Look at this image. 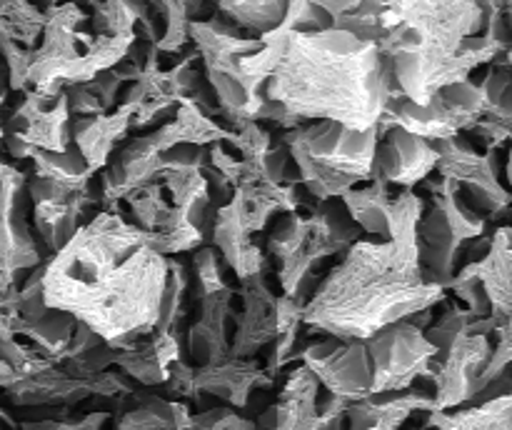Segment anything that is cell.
<instances>
[{"label": "cell", "mask_w": 512, "mask_h": 430, "mask_svg": "<svg viewBox=\"0 0 512 430\" xmlns=\"http://www.w3.org/2000/svg\"><path fill=\"white\" fill-rule=\"evenodd\" d=\"M168 270L170 258L143 230L118 210H100L43 260V298L48 310L70 315L123 353L158 328Z\"/></svg>", "instance_id": "obj_1"}, {"label": "cell", "mask_w": 512, "mask_h": 430, "mask_svg": "<svg viewBox=\"0 0 512 430\" xmlns=\"http://www.w3.org/2000/svg\"><path fill=\"white\" fill-rule=\"evenodd\" d=\"M425 200L403 190L390 205V235L350 245L303 305V323L328 338L365 343L388 325L433 310L445 288L430 283L418 260V220Z\"/></svg>", "instance_id": "obj_2"}, {"label": "cell", "mask_w": 512, "mask_h": 430, "mask_svg": "<svg viewBox=\"0 0 512 430\" xmlns=\"http://www.w3.org/2000/svg\"><path fill=\"white\" fill-rule=\"evenodd\" d=\"M508 5L383 0L378 48L400 95L425 105L438 90L470 80L485 63L508 65Z\"/></svg>", "instance_id": "obj_3"}, {"label": "cell", "mask_w": 512, "mask_h": 430, "mask_svg": "<svg viewBox=\"0 0 512 430\" xmlns=\"http://www.w3.org/2000/svg\"><path fill=\"white\" fill-rule=\"evenodd\" d=\"M395 95L400 90L378 45L338 28L290 33L265 83V100L295 125L328 120L353 130L378 128Z\"/></svg>", "instance_id": "obj_4"}, {"label": "cell", "mask_w": 512, "mask_h": 430, "mask_svg": "<svg viewBox=\"0 0 512 430\" xmlns=\"http://www.w3.org/2000/svg\"><path fill=\"white\" fill-rule=\"evenodd\" d=\"M45 25L28 70V88L40 95H60L70 85H85L98 73L113 70L138 43L128 38H103L88 28V13L78 3L43 8Z\"/></svg>", "instance_id": "obj_5"}, {"label": "cell", "mask_w": 512, "mask_h": 430, "mask_svg": "<svg viewBox=\"0 0 512 430\" xmlns=\"http://www.w3.org/2000/svg\"><path fill=\"white\" fill-rule=\"evenodd\" d=\"M380 130H353L315 120L288 130L280 143L288 150L298 180L320 203L343 198L358 183L373 180V158Z\"/></svg>", "instance_id": "obj_6"}, {"label": "cell", "mask_w": 512, "mask_h": 430, "mask_svg": "<svg viewBox=\"0 0 512 430\" xmlns=\"http://www.w3.org/2000/svg\"><path fill=\"white\" fill-rule=\"evenodd\" d=\"M423 185L433 200L418 220V260L448 290L468 240L483 238L485 218L470 208L458 185L450 180H425Z\"/></svg>", "instance_id": "obj_7"}, {"label": "cell", "mask_w": 512, "mask_h": 430, "mask_svg": "<svg viewBox=\"0 0 512 430\" xmlns=\"http://www.w3.org/2000/svg\"><path fill=\"white\" fill-rule=\"evenodd\" d=\"M370 358V395L378 393H400L410 390L415 380H430V365H433L438 350L428 343L423 330L410 320L388 325L373 338L365 340Z\"/></svg>", "instance_id": "obj_8"}, {"label": "cell", "mask_w": 512, "mask_h": 430, "mask_svg": "<svg viewBox=\"0 0 512 430\" xmlns=\"http://www.w3.org/2000/svg\"><path fill=\"white\" fill-rule=\"evenodd\" d=\"M438 150L435 173L458 185L460 195L480 218H498L510 208V190L498 178V155L495 150H475L463 135L433 143Z\"/></svg>", "instance_id": "obj_9"}, {"label": "cell", "mask_w": 512, "mask_h": 430, "mask_svg": "<svg viewBox=\"0 0 512 430\" xmlns=\"http://www.w3.org/2000/svg\"><path fill=\"white\" fill-rule=\"evenodd\" d=\"M270 385H273V378L260 368L255 358H228L223 363L205 365V368H193L190 363L178 360L168 368L165 388L185 398L213 395L233 408H245L255 390L270 388Z\"/></svg>", "instance_id": "obj_10"}, {"label": "cell", "mask_w": 512, "mask_h": 430, "mask_svg": "<svg viewBox=\"0 0 512 430\" xmlns=\"http://www.w3.org/2000/svg\"><path fill=\"white\" fill-rule=\"evenodd\" d=\"M305 368L315 375L323 393L343 398L348 403H358V400L370 395V358L368 348L360 340H343L325 338L308 343L298 353Z\"/></svg>", "instance_id": "obj_11"}, {"label": "cell", "mask_w": 512, "mask_h": 430, "mask_svg": "<svg viewBox=\"0 0 512 430\" xmlns=\"http://www.w3.org/2000/svg\"><path fill=\"white\" fill-rule=\"evenodd\" d=\"M493 343L488 335H463L448 350L435 355L430 380L435 383L433 410L460 408L483 393V370L488 365Z\"/></svg>", "instance_id": "obj_12"}, {"label": "cell", "mask_w": 512, "mask_h": 430, "mask_svg": "<svg viewBox=\"0 0 512 430\" xmlns=\"http://www.w3.org/2000/svg\"><path fill=\"white\" fill-rule=\"evenodd\" d=\"M28 175L0 160V260L23 275L43 263V250L35 245L28 225Z\"/></svg>", "instance_id": "obj_13"}, {"label": "cell", "mask_w": 512, "mask_h": 430, "mask_svg": "<svg viewBox=\"0 0 512 430\" xmlns=\"http://www.w3.org/2000/svg\"><path fill=\"white\" fill-rule=\"evenodd\" d=\"M8 130L20 133L40 153H65L73 145V120L65 93L40 95L25 90L23 103L8 113Z\"/></svg>", "instance_id": "obj_14"}, {"label": "cell", "mask_w": 512, "mask_h": 430, "mask_svg": "<svg viewBox=\"0 0 512 430\" xmlns=\"http://www.w3.org/2000/svg\"><path fill=\"white\" fill-rule=\"evenodd\" d=\"M438 150L433 143L408 133V130L390 128L378 140L373 158V180L385 185H403L405 190L425 183L435 173Z\"/></svg>", "instance_id": "obj_15"}, {"label": "cell", "mask_w": 512, "mask_h": 430, "mask_svg": "<svg viewBox=\"0 0 512 430\" xmlns=\"http://www.w3.org/2000/svg\"><path fill=\"white\" fill-rule=\"evenodd\" d=\"M458 278L470 280L485 295L490 318L498 325L512 320V230L500 225L490 235V248L478 263H465L458 270Z\"/></svg>", "instance_id": "obj_16"}, {"label": "cell", "mask_w": 512, "mask_h": 430, "mask_svg": "<svg viewBox=\"0 0 512 430\" xmlns=\"http://www.w3.org/2000/svg\"><path fill=\"white\" fill-rule=\"evenodd\" d=\"M243 308L235 323L230 358H255V353L278 338V295L265 283V273L240 283Z\"/></svg>", "instance_id": "obj_17"}, {"label": "cell", "mask_w": 512, "mask_h": 430, "mask_svg": "<svg viewBox=\"0 0 512 430\" xmlns=\"http://www.w3.org/2000/svg\"><path fill=\"white\" fill-rule=\"evenodd\" d=\"M233 310V288H223L200 298L195 323L188 328V355L193 368L223 363L230 358V320Z\"/></svg>", "instance_id": "obj_18"}, {"label": "cell", "mask_w": 512, "mask_h": 430, "mask_svg": "<svg viewBox=\"0 0 512 430\" xmlns=\"http://www.w3.org/2000/svg\"><path fill=\"white\" fill-rule=\"evenodd\" d=\"M318 395L315 375L305 365H298L273 405V430H343L345 418H323L318 413Z\"/></svg>", "instance_id": "obj_19"}, {"label": "cell", "mask_w": 512, "mask_h": 430, "mask_svg": "<svg viewBox=\"0 0 512 430\" xmlns=\"http://www.w3.org/2000/svg\"><path fill=\"white\" fill-rule=\"evenodd\" d=\"M210 243H213L215 250L223 253L225 263L233 268L235 278L240 283L265 273V255L253 243V238H250V230L245 228L243 218H240L235 198H230V203L215 210L213 228H210Z\"/></svg>", "instance_id": "obj_20"}, {"label": "cell", "mask_w": 512, "mask_h": 430, "mask_svg": "<svg viewBox=\"0 0 512 430\" xmlns=\"http://www.w3.org/2000/svg\"><path fill=\"white\" fill-rule=\"evenodd\" d=\"M133 115V105H118L113 113L73 120V145L80 150L93 173H100L113 158L115 145L125 138L130 123H133Z\"/></svg>", "instance_id": "obj_21"}, {"label": "cell", "mask_w": 512, "mask_h": 430, "mask_svg": "<svg viewBox=\"0 0 512 430\" xmlns=\"http://www.w3.org/2000/svg\"><path fill=\"white\" fill-rule=\"evenodd\" d=\"M433 413V395L423 390H400V393H378L368 398L350 403L345 410L350 430H365L373 425H385V428L400 430V425L413 413Z\"/></svg>", "instance_id": "obj_22"}, {"label": "cell", "mask_w": 512, "mask_h": 430, "mask_svg": "<svg viewBox=\"0 0 512 430\" xmlns=\"http://www.w3.org/2000/svg\"><path fill=\"white\" fill-rule=\"evenodd\" d=\"M90 395L88 380H75L55 365L23 375L8 388L15 405H75Z\"/></svg>", "instance_id": "obj_23"}, {"label": "cell", "mask_w": 512, "mask_h": 430, "mask_svg": "<svg viewBox=\"0 0 512 430\" xmlns=\"http://www.w3.org/2000/svg\"><path fill=\"white\" fill-rule=\"evenodd\" d=\"M233 198L235 203H238L240 218H243L250 235L268 228L273 215L295 213V208H298L300 203L298 183H243L235 188Z\"/></svg>", "instance_id": "obj_24"}, {"label": "cell", "mask_w": 512, "mask_h": 430, "mask_svg": "<svg viewBox=\"0 0 512 430\" xmlns=\"http://www.w3.org/2000/svg\"><path fill=\"white\" fill-rule=\"evenodd\" d=\"M98 193H83L65 203H38L33 205V225L43 240V250L48 255L58 253L70 243L80 225L85 223V213L90 205L98 203Z\"/></svg>", "instance_id": "obj_25"}, {"label": "cell", "mask_w": 512, "mask_h": 430, "mask_svg": "<svg viewBox=\"0 0 512 430\" xmlns=\"http://www.w3.org/2000/svg\"><path fill=\"white\" fill-rule=\"evenodd\" d=\"M430 430H512V395L483 400L458 410H433L425 420Z\"/></svg>", "instance_id": "obj_26"}, {"label": "cell", "mask_w": 512, "mask_h": 430, "mask_svg": "<svg viewBox=\"0 0 512 430\" xmlns=\"http://www.w3.org/2000/svg\"><path fill=\"white\" fill-rule=\"evenodd\" d=\"M340 203L348 210L350 220L358 225V230L370 233L373 238L385 240L390 235V205L393 193L390 185L383 180H370L365 188H353L340 198Z\"/></svg>", "instance_id": "obj_27"}, {"label": "cell", "mask_w": 512, "mask_h": 430, "mask_svg": "<svg viewBox=\"0 0 512 430\" xmlns=\"http://www.w3.org/2000/svg\"><path fill=\"white\" fill-rule=\"evenodd\" d=\"M135 405L118 420V430H188L190 408L185 403H168L158 395L135 393Z\"/></svg>", "instance_id": "obj_28"}, {"label": "cell", "mask_w": 512, "mask_h": 430, "mask_svg": "<svg viewBox=\"0 0 512 430\" xmlns=\"http://www.w3.org/2000/svg\"><path fill=\"white\" fill-rule=\"evenodd\" d=\"M220 15L248 38L260 40L280 28L288 13L285 0H220Z\"/></svg>", "instance_id": "obj_29"}, {"label": "cell", "mask_w": 512, "mask_h": 430, "mask_svg": "<svg viewBox=\"0 0 512 430\" xmlns=\"http://www.w3.org/2000/svg\"><path fill=\"white\" fill-rule=\"evenodd\" d=\"M75 320L70 315L58 313V310H48L35 323H15V338H25L33 343L35 353L48 358L50 363H60L68 350L70 338H73Z\"/></svg>", "instance_id": "obj_30"}, {"label": "cell", "mask_w": 512, "mask_h": 430, "mask_svg": "<svg viewBox=\"0 0 512 430\" xmlns=\"http://www.w3.org/2000/svg\"><path fill=\"white\" fill-rule=\"evenodd\" d=\"M35 175H43V178L55 180L63 188H68L73 195H83L90 190V183L98 173L88 168V163L83 160L80 150L75 145H70L65 153H35Z\"/></svg>", "instance_id": "obj_31"}, {"label": "cell", "mask_w": 512, "mask_h": 430, "mask_svg": "<svg viewBox=\"0 0 512 430\" xmlns=\"http://www.w3.org/2000/svg\"><path fill=\"white\" fill-rule=\"evenodd\" d=\"M150 10H153L155 18L163 20V33L158 35V43H155V48H158V53H183V48L188 45V25H190V10H188V3L185 0H175V3H170V0H160V3H153L150 5Z\"/></svg>", "instance_id": "obj_32"}, {"label": "cell", "mask_w": 512, "mask_h": 430, "mask_svg": "<svg viewBox=\"0 0 512 430\" xmlns=\"http://www.w3.org/2000/svg\"><path fill=\"white\" fill-rule=\"evenodd\" d=\"M115 365L123 370L128 378L138 380L140 385H165L168 383V370L160 365L158 355H155L153 345H150V335L148 338L140 340L135 348L123 350V353H115Z\"/></svg>", "instance_id": "obj_33"}, {"label": "cell", "mask_w": 512, "mask_h": 430, "mask_svg": "<svg viewBox=\"0 0 512 430\" xmlns=\"http://www.w3.org/2000/svg\"><path fill=\"white\" fill-rule=\"evenodd\" d=\"M188 268L178 260H170L168 283H165L163 303H160V320L153 333H173L178 330L180 318L185 313V295H188Z\"/></svg>", "instance_id": "obj_34"}, {"label": "cell", "mask_w": 512, "mask_h": 430, "mask_svg": "<svg viewBox=\"0 0 512 430\" xmlns=\"http://www.w3.org/2000/svg\"><path fill=\"white\" fill-rule=\"evenodd\" d=\"M473 320L475 318L463 308V305H453V308L445 310L430 328H425L423 333L425 338H428V343L433 345L438 353H443V350H448L455 340L470 333V323H473Z\"/></svg>", "instance_id": "obj_35"}, {"label": "cell", "mask_w": 512, "mask_h": 430, "mask_svg": "<svg viewBox=\"0 0 512 430\" xmlns=\"http://www.w3.org/2000/svg\"><path fill=\"white\" fill-rule=\"evenodd\" d=\"M488 103L485 115H500V118H512V73L508 65H495L485 73L480 83Z\"/></svg>", "instance_id": "obj_36"}, {"label": "cell", "mask_w": 512, "mask_h": 430, "mask_svg": "<svg viewBox=\"0 0 512 430\" xmlns=\"http://www.w3.org/2000/svg\"><path fill=\"white\" fill-rule=\"evenodd\" d=\"M193 278L195 288H198V298H205V295L228 288L223 280V270H220L218 250L210 248V245L193 250Z\"/></svg>", "instance_id": "obj_37"}, {"label": "cell", "mask_w": 512, "mask_h": 430, "mask_svg": "<svg viewBox=\"0 0 512 430\" xmlns=\"http://www.w3.org/2000/svg\"><path fill=\"white\" fill-rule=\"evenodd\" d=\"M115 360V350L110 348L108 343H103L100 340L98 345H93L90 350H85L83 355H78V358H70V360H63V373H68L70 378L75 380H88L93 378V375L98 373H105V370L113 365Z\"/></svg>", "instance_id": "obj_38"}, {"label": "cell", "mask_w": 512, "mask_h": 430, "mask_svg": "<svg viewBox=\"0 0 512 430\" xmlns=\"http://www.w3.org/2000/svg\"><path fill=\"white\" fill-rule=\"evenodd\" d=\"M493 338H495L493 353H490L488 365H485V370H483V378H480L483 390L488 388L493 380L503 378V375L508 373V368L512 363V320L510 323L498 325V328L493 330Z\"/></svg>", "instance_id": "obj_39"}, {"label": "cell", "mask_w": 512, "mask_h": 430, "mask_svg": "<svg viewBox=\"0 0 512 430\" xmlns=\"http://www.w3.org/2000/svg\"><path fill=\"white\" fill-rule=\"evenodd\" d=\"M190 430H255V423L240 418L233 408H213L190 415Z\"/></svg>", "instance_id": "obj_40"}, {"label": "cell", "mask_w": 512, "mask_h": 430, "mask_svg": "<svg viewBox=\"0 0 512 430\" xmlns=\"http://www.w3.org/2000/svg\"><path fill=\"white\" fill-rule=\"evenodd\" d=\"M205 165H208V148H198V145H175V148L165 150L160 155V170L163 173L205 168Z\"/></svg>", "instance_id": "obj_41"}, {"label": "cell", "mask_w": 512, "mask_h": 430, "mask_svg": "<svg viewBox=\"0 0 512 430\" xmlns=\"http://www.w3.org/2000/svg\"><path fill=\"white\" fill-rule=\"evenodd\" d=\"M85 88H88L90 93L100 100V105H103L105 113H108L110 108L113 110L118 108V98H120V93H123V83L115 78L113 70L98 73L93 80H90V83H85Z\"/></svg>", "instance_id": "obj_42"}, {"label": "cell", "mask_w": 512, "mask_h": 430, "mask_svg": "<svg viewBox=\"0 0 512 430\" xmlns=\"http://www.w3.org/2000/svg\"><path fill=\"white\" fill-rule=\"evenodd\" d=\"M65 98H68V108L75 118H90V115H103V105L100 100L90 93L85 85H70L63 90Z\"/></svg>", "instance_id": "obj_43"}, {"label": "cell", "mask_w": 512, "mask_h": 430, "mask_svg": "<svg viewBox=\"0 0 512 430\" xmlns=\"http://www.w3.org/2000/svg\"><path fill=\"white\" fill-rule=\"evenodd\" d=\"M108 413H93L85 415L83 420H75V423H65V420H33V423H25L20 430H103Z\"/></svg>", "instance_id": "obj_44"}, {"label": "cell", "mask_w": 512, "mask_h": 430, "mask_svg": "<svg viewBox=\"0 0 512 430\" xmlns=\"http://www.w3.org/2000/svg\"><path fill=\"white\" fill-rule=\"evenodd\" d=\"M88 385L90 395H103V398H118V395L133 393V385L125 383V375L113 373V370L93 375V378H88Z\"/></svg>", "instance_id": "obj_45"}, {"label": "cell", "mask_w": 512, "mask_h": 430, "mask_svg": "<svg viewBox=\"0 0 512 430\" xmlns=\"http://www.w3.org/2000/svg\"><path fill=\"white\" fill-rule=\"evenodd\" d=\"M3 140H5V150H8L15 160H28V158L33 160V155L38 153V150H35L20 133H3Z\"/></svg>", "instance_id": "obj_46"}, {"label": "cell", "mask_w": 512, "mask_h": 430, "mask_svg": "<svg viewBox=\"0 0 512 430\" xmlns=\"http://www.w3.org/2000/svg\"><path fill=\"white\" fill-rule=\"evenodd\" d=\"M20 378H23V375H20L18 370H13L8 363H3V360H0V388L8 390L10 385L18 383Z\"/></svg>", "instance_id": "obj_47"}, {"label": "cell", "mask_w": 512, "mask_h": 430, "mask_svg": "<svg viewBox=\"0 0 512 430\" xmlns=\"http://www.w3.org/2000/svg\"><path fill=\"white\" fill-rule=\"evenodd\" d=\"M255 430H273V425H268V423H255Z\"/></svg>", "instance_id": "obj_48"}, {"label": "cell", "mask_w": 512, "mask_h": 430, "mask_svg": "<svg viewBox=\"0 0 512 430\" xmlns=\"http://www.w3.org/2000/svg\"><path fill=\"white\" fill-rule=\"evenodd\" d=\"M365 430H395V428H385V425H373V428H365Z\"/></svg>", "instance_id": "obj_49"}, {"label": "cell", "mask_w": 512, "mask_h": 430, "mask_svg": "<svg viewBox=\"0 0 512 430\" xmlns=\"http://www.w3.org/2000/svg\"><path fill=\"white\" fill-rule=\"evenodd\" d=\"M0 105H3V100H0ZM0 140H3V128H0Z\"/></svg>", "instance_id": "obj_50"}]
</instances>
